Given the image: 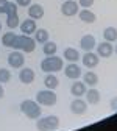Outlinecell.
I'll list each match as a JSON object with an SVG mask.
<instances>
[{
  "label": "cell",
  "mask_w": 117,
  "mask_h": 131,
  "mask_svg": "<svg viewBox=\"0 0 117 131\" xmlns=\"http://www.w3.org/2000/svg\"><path fill=\"white\" fill-rule=\"evenodd\" d=\"M62 67H64V59L56 55L47 56L41 61V70L44 73H56V72L62 70Z\"/></svg>",
  "instance_id": "1"
},
{
  "label": "cell",
  "mask_w": 117,
  "mask_h": 131,
  "mask_svg": "<svg viewBox=\"0 0 117 131\" xmlns=\"http://www.w3.org/2000/svg\"><path fill=\"white\" fill-rule=\"evenodd\" d=\"M20 111L25 114L28 119H31V120L39 119L41 114H42L41 105H39L36 100H30V98H28V100H24V102L20 103Z\"/></svg>",
  "instance_id": "2"
},
{
  "label": "cell",
  "mask_w": 117,
  "mask_h": 131,
  "mask_svg": "<svg viewBox=\"0 0 117 131\" xmlns=\"http://www.w3.org/2000/svg\"><path fill=\"white\" fill-rule=\"evenodd\" d=\"M38 131H56L59 128V117L58 116H41L36 119Z\"/></svg>",
  "instance_id": "3"
},
{
  "label": "cell",
  "mask_w": 117,
  "mask_h": 131,
  "mask_svg": "<svg viewBox=\"0 0 117 131\" xmlns=\"http://www.w3.org/2000/svg\"><path fill=\"white\" fill-rule=\"evenodd\" d=\"M14 50H19L22 53H33L36 50V41L31 36H27V35H17V41H16Z\"/></svg>",
  "instance_id": "4"
},
{
  "label": "cell",
  "mask_w": 117,
  "mask_h": 131,
  "mask_svg": "<svg viewBox=\"0 0 117 131\" xmlns=\"http://www.w3.org/2000/svg\"><path fill=\"white\" fill-rule=\"evenodd\" d=\"M36 102L41 106H55L58 102V95L55 94V91L44 89V91H39L36 94Z\"/></svg>",
  "instance_id": "5"
},
{
  "label": "cell",
  "mask_w": 117,
  "mask_h": 131,
  "mask_svg": "<svg viewBox=\"0 0 117 131\" xmlns=\"http://www.w3.org/2000/svg\"><path fill=\"white\" fill-rule=\"evenodd\" d=\"M8 64H9V67L13 69H22L24 67V64H25V56L22 52L19 50H14L8 55Z\"/></svg>",
  "instance_id": "6"
},
{
  "label": "cell",
  "mask_w": 117,
  "mask_h": 131,
  "mask_svg": "<svg viewBox=\"0 0 117 131\" xmlns=\"http://www.w3.org/2000/svg\"><path fill=\"white\" fill-rule=\"evenodd\" d=\"M78 2L75 0H64V3L61 5V13L66 16V17H73V16L78 14L80 8H78Z\"/></svg>",
  "instance_id": "7"
},
{
  "label": "cell",
  "mask_w": 117,
  "mask_h": 131,
  "mask_svg": "<svg viewBox=\"0 0 117 131\" xmlns=\"http://www.w3.org/2000/svg\"><path fill=\"white\" fill-rule=\"evenodd\" d=\"M62 70H64V75L67 77V78H70V80H78L81 75H83V69H81V66H78L77 62H69L66 67H62Z\"/></svg>",
  "instance_id": "8"
},
{
  "label": "cell",
  "mask_w": 117,
  "mask_h": 131,
  "mask_svg": "<svg viewBox=\"0 0 117 131\" xmlns=\"http://www.w3.org/2000/svg\"><path fill=\"white\" fill-rule=\"evenodd\" d=\"M81 61H83V66H84V67L94 69V67H97L98 62H100V56L97 53H94V52H86L84 55H83Z\"/></svg>",
  "instance_id": "9"
},
{
  "label": "cell",
  "mask_w": 117,
  "mask_h": 131,
  "mask_svg": "<svg viewBox=\"0 0 117 131\" xmlns=\"http://www.w3.org/2000/svg\"><path fill=\"white\" fill-rule=\"evenodd\" d=\"M44 14H45V11H44V6H42L41 3H31V5L28 6V17L33 19V20L42 19Z\"/></svg>",
  "instance_id": "10"
},
{
  "label": "cell",
  "mask_w": 117,
  "mask_h": 131,
  "mask_svg": "<svg viewBox=\"0 0 117 131\" xmlns=\"http://www.w3.org/2000/svg\"><path fill=\"white\" fill-rule=\"evenodd\" d=\"M86 109H88V103H86V100H83V98H75V100L70 103V112L75 114V116L84 114Z\"/></svg>",
  "instance_id": "11"
},
{
  "label": "cell",
  "mask_w": 117,
  "mask_h": 131,
  "mask_svg": "<svg viewBox=\"0 0 117 131\" xmlns=\"http://www.w3.org/2000/svg\"><path fill=\"white\" fill-rule=\"evenodd\" d=\"M114 53V45L111 42H100L97 44V55L100 58H109L111 55Z\"/></svg>",
  "instance_id": "12"
},
{
  "label": "cell",
  "mask_w": 117,
  "mask_h": 131,
  "mask_svg": "<svg viewBox=\"0 0 117 131\" xmlns=\"http://www.w3.org/2000/svg\"><path fill=\"white\" fill-rule=\"evenodd\" d=\"M35 78H36V73H35V70L30 69V67H22L19 70V80H20V83H24V84H31L33 81H35Z\"/></svg>",
  "instance_id": "13"
},
{
  "label": "cell",
  "mask_w": 117,
  "mask_h": 131,
  "mask_svg": "<svg viewBox=\"0 0 117 131\" xmlns=\"http://www.w3.org/2000/svg\"><path fill=\"white\" fill-rule=\"evenodd\" d=\"M86 91H88V86L83 83V81H78V80H75L72 83V86H70V92H72V95L75 98H81L86 94Z\"/></svg>",
  "instance_id": "14"
},
{
  "label": "cell",
  "mask_w": 117,
  "mask_h": 131,
  "mask_svg": "<svg viewBox=\"0 0 117 131\" xmlns=\"http://www.w3.org/2000/svg\"><path fill=\"white\" fill-rule=\"evenodd\" d=\"M38 30V25H36V20H33V19H27L20 24V31H22V35H27V36H31V35H35V31Z\"/></svg>",
  "instance_id": "15"
},
{
  "label": "cell",
  "mask_w": 117,
  "mask_h": 131,
  "mask_svg": "<svg viewBox=\"0 0 117 131\" xmlns=\"http://www.w3.org/2000/svg\"><path fill=\"white\" fill-rule=\"evenodd\" d=\"M80 45H81V48L84 52H92L95 48V45H97V41H95V38L92 35H84L80 41Z\"/></svg>",
  "instance_id": "16"
},
{
  "label": "cell",
  "mask_w": 117,
  "mask_h": 131,
  "mask_svg": "<svg viewBox=\"0 0 117 131\" xmlns=\"http://www.w3.org/2000/svg\"><path fill=\"white\" fill-rule=\"evenodd\" d=\"M62 59L69 61V62H78V61L81 59V55H80V52L77 50V48L67 47V48L64 50V53H62Z\"/></svg>",
  "instance_id": "17"
},
{
  "label": "cell",
  "mask_w": 117,
  "mask_h": 131,
  "mask_svg": "<svg viewBox=\"0 0 117 131\" xmlns=\"http://www.w3.org/2000/svg\"><path fill=\"white\" fill-rule=\"evenodd\" d=\"M86 97V103H91V105H98L100 100H102V94H100L95 88H89L84 94Z\"/></svg>",
  "instance_id": "18"
},
{
  "label": "cell",
  "mask_w": 117,
  "mask_h": 131,
  "mask_svg": "<svg viewBox=\"0 0 117 131\" xmlns=\"http://www.w3.org/2000/svg\"><path fill=\"white\" fill-rule=\"evenodd\" d=\"M16 41H17V35H16L14 31H8L5 33V35L2 36V45H5L6 48H13L14 50V47H16Z\"/></svg>",
  "instance_id": "19"
},
{
  "label": "cell",
  "mask_w": 117,
  "mask_h": 131,
  "mask_svg": "<svg viewBox=\"0 0 117 131\" xmlns=\"http://www.w3.org/2000/svg\"><path fill=\"white\" fill-rule=\"evenodd\" d=\"M83 83L86 86H89V88H95L98 84V75L95 72H92V70L84 72V75H83Z\"/></svg>",
  "instance_id": "20"
},
{
  "label": "cell",
  "mask_w": 117,
  "mask_h": 131,
  "mask_svg": "<svg viewBox=\"0 0 117 131\" xmlns=\"http://www.w3.org/2000/svg\"><path fill=\"white\" fill-rule=\"evenodd\" d=\"M78 17H80V20H83L84 24H94L97 20V16L89 8H84V9L78 11Z\"/></svg>",
  "instance_id": "21"
},
{
  "label": "cell",
  "mask_w": 117,
  "mask_h": 131,
  "mask_svg": "<svg viewBox=\"0 0 117 131\" xmlns=\"http://www.w3.org/2000/svg\"><path fill=\"white\" fill-rule=\"evenodd\" d=\"M44 84H45V89L55 91L59 86V80H58V77L55 73H47L45 78H44Z\"/></svg>",
  "instance_id": "22"
},
{
  "label": "cell",
  "mask_w": 117,
  "mask_h": 131,
  "mask_svg": "<svg viewBox=\"0 0 117 131\" xmlns=\"http://www.w3.org/2000/svg\"><path fill=\"white\" fill-rule=\"evenodd\" d=\"M33 36H35V41L39 42V44H45L47 41H50V35L45 28H38Z\"/></svg>",
  "instance_id": "23"
},
{
  "label": "cell",
  "mask_w": 117,
  "mask_h": 131,
  "mask_svg": "<svg viewBox=\"0 0 117 131\" xmlns=\"http://www.w3.org/2000/svg\"><path fill=\"white\" fill-rule=\"evenodd\" d=\"M42 52H44L45 56L56 55V52H58V45H56L53 41H47L45 44H42Z\"/></svg>",
  "instance_id": "24"
},
{
  "label": "cell",
  "mask_w": 117,
  "mask_h": 131,
  "mask_svg": "<svg viewBox=\"0 0 117 131\" xmlns=\"http://www.w3.org/2000/svg\"><path fill=\"white\" fill-rule=\"evenodd\" d=\"M103 38H105L106 42H111V44L115 42V41H117V28H115V27H108V28H105Z\"/></svg>",
  "instance_id": "25"
},
{
  "label": "cell",
  "mask_w": 117,
  "mask_h": 131,
  "mask_svg": "<svg viewBox=\"0 0 117 131\" xmlns=\"http://www.w3.org/2000/svg\"><path fill=\"white\" fill-rule=\"evenodd\" d=\"M6 25L8 28L14 30V28H17L20 25V17H19V14L16 13V14H8L6 16Z\"/></svg>",
  "instance_id": "26"
},
{
  "label": "cell",
  "mask_w": 117,
  "mask_h": 131,
  "mask_svg": "<svg viewBox=\"0 0 117 131\" xmlns=\"http://www.w3.org/2000/svg\"><path fill=\"white\" fill-rule=\"evenodd\" d=\"M9 80H11V70L2 67V69H0V84L9 83Z\"/></svg>",
  "instance_id": "27"
},
{
  "label": "cell",
  "mask_w": 117,
  "mask_h": 131,
  "mask_svg": "<svg viewBox=\"0 0 117 131\" xmlns=\"http://www.w3.org/2000/svg\"><path fill=\"white\" fill-rule=\"evenodd\" d=\"M17 9H19V6L16 5V2H8V6H6V16L8 14H16L17 13Z\"/></svg>",
  "instance_id": "28"
},
{
  "label": "cell",
  "mask_w": 117,
  "mask_h": 131,
  "mask_svg": "<svg viewBox=\"0 0 117 131\" xmlns=\"http://www.w3.org/2000/svg\"><path fill=\"white\" fill-rule=\"evenodd\" d=\"M95 3V0H78V5L83 8H91Z\"/></svg>",
  "instance_id": "29"
},
{
  "label": "cell",
  "mask_w": 117,
  "mask_h": 131,
  "mask_svg": "<svg viewBox=\"0 0 117 131\" xmlns=\"http://www.w3.org/2000/svg\"><path fill=\"white\" fill-rule=\"evenodd\" d=\"M16 5L22 6V8H27V6L31 5V0H16Z\"/></svg>",
  "instance_id": "30"
},
{
  "label": "cell",
  "mask_w": 117,
  "mask_h": 131,
  "mask_svg": "<svg viewBox=\"0 0 117 131\" xmlns=\"http://www.w3.org/2000/svg\"><path fill=\"white\" fill-rule=\"evenodd\" d=\"M6 6H8V0H0V14L6 13Z\"/></svg>",
  "instance_id": "31"
},
{
  "label": "cell",
  "mask_w": 117,
  "mask_h": 131,
  "mask_svg": "<svg viewBox=\"0 0 117 131\" xmlns=\"http://www.w3.org/2000/svg\"><path fill=\"white\" fill-rule=\"evenodd\" d=\"M109 106H111V109H112V111H117V97H112V98H111Z\"/></svg>",
  "instance_id": "32"
},
{
  "label": "cell",
  "mask_w": 117,
  "mask_h": 131,
  "mask_svg": "<svg viewBox=\"0 0 117 131\" xmlns=\"http://www.w3.org/2000/svg\"><path fill=\"white\" fill-rule=\"evenodd\" d=\"M3 95H5V89H3L2 84H0V98H3Z\"/></svg>",
  "instance_id": "33"
},
{
  "label": "cell",
  "mask_w": 117,
  "mask_h": 131,
  "mask_svg": "<svg viewBox=\"0 0 117 131\" xmlns=\"http://www.w3.org/2000/svg\"><path fill=\"white\" fill-rule=\"evenodd\" d=\"M114 52H115V53H117V45H115V48H114Z\"/></svg>",
  "instance_id": "34"
},
{
  "label": "cell",
  "mask_w": 117,
  "mask_h": 131,
  "mask_svg": "<svg viewBox=\"0 0 117 131\" xmlns=\"http://www.w3.org/2000/svg\"><path fill=\"white\" fill-rule=\"evenodd\" d=\"M0 31H2V24H0Z\"/></svg>",
  "instance_id": "35"
}]
</instances>
